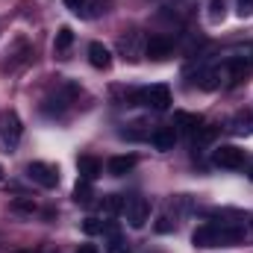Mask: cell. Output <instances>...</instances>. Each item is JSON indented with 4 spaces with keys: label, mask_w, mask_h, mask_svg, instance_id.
<instances>
[{
    "label": "cell",
    "mask_w": 253,
    "mask_h": 253,
    "mask_svg": "<svg viewBox=\"0 0 253 253\" xmlns=\"http://www.w3.org/2000/svg\"><path fill=\"white\" fill-rule=\"evenodd\" d=\"M88 62L94 65V68H100V71H106V68L112 65V53H109V47L100 44V42H91V44H88Z\"/></svg>",
    "instance_id": "7c38bea8"
},
{
    "label": "cell",
    "mask_w": 253,
    "mask_h": 253,
    "mask_svg": "<svg viewBox=\"0 0 253 253\" xmlns=\"http://www.w3.org/2000/svg\"><path fill=\"white\" fill-rule=\"evenodd\" d=\"M239 15H242V18H251L253 15V0H239Z\"/></svg>",
    "instance_id": "7402d4cb"
},
{
    "label": "cell",
    "mask_w": 253,
    "mask_h": 253,
    "mask_svg": "<svg viewBox=\"0 0 253 253\" xmlns=\"http://www.w3.org/2000/svg\"><path fill=\"white\" fill-rule=\"evenodd\" d=\"M91 197H94V191H91V183H88V180H80V183L74 186V200H77L80 206H88Z\"/></svg>",
    "instance_id": "e0dca14e"
},
{
    "label": "cell",
    "mask_w": 253,
    "mask_h": 253,
    "mask_svg": "<svg viewBox=\"0 0 253 253\" xmlns=\"http://www.w3.org/2000/svg\"><path fill=\"white\" fill-rule=\"evenodd\" d=\"M27 177L33 183H39L42 189H56L59 186V171L47 162H30L27 165Z\"/></svg>",
    "instance_id": "5b68a950"
},
{
    "label": "cell",
    "mask_w": 253,
    "mask_h": 253,
    "mask_svg": "<svg viewBox=\"0 0 253 253\" xmlns=\"http://www.w3.org/2000/svg\"><path fill=\"white\" fill-rule=\"evenodd\" d=\"M144 47H147V42H144V36L138 30H129L126 36H121V42H118V50L124 53V59H129V62H138L144 56Z\"/></svg>",
    "instance_id": "52a82bcc"
},
{
    "label": "cell",
    "mask_w": 253,
    "mask_h": 253,
    "mask_svg": "<svg viewBox=\"0 0 253 253\" xmlns=\"http://www.w3.org/2000/svg\"><path fill=\"white\" fill-rule=\"evenodd\" d=\"M83 233H88V236L103 233V221H97V218H85V221H83Z\"/></svg>",
    "instance_id": "d6986e66"
},
{
    "label": "cell",
    "mask_w": 253,
    "mask_h": 253,
    "mask_svg": "<svg viewBox=\"0 0 253 253\" xmlns=\"http://www.w3.org/2000/svg\"><path fill=\"white\" fill-rule=\"evenodd\" d=\"M224 71H227V83L230 85H239V83H245L251 77V62L245 56H230L224 62Z\"/></svg>",
    "instance_id": "ba28073f"
},
{
    "label": "cell",
    "mask_w": 253,
    "mask_h": 253,
    "mask_svg": "<svg viewBox=\"0 0 253 253\" xmlns=\"http://www.w3.org/2000/svg\"><path fill=\"white\" fill-rule=\"evenodd\" d=\"M224 80H227L224 65H212V68H200V71H197V85L206 88V91H215Z\"/></svg>",
    "instance_id": "9c48e42d"
},
{
    "label": "cell",
    "mask_w": 253,
    "mask_h": 253,
    "mask_svg": "<svg viewBox=\"0 0 253 253\" xmlns=\"http://www.w3.org/2000/svg\"><path fill=\"white\" fill-rule=\"evenodd\" d=\"M124 215L132 230H141L150 221V200L147 197H129L124 203Z\"/></svg>",
    "instance_id": "277c9868"
},
{
    "label": "cell",
    "mask_w": 253,
    "mask_h": 253,
    "mask_svg": "<svg viewBox=\"0 0 253 253\" xmlns=\"http://www.w3.org/2000/svg\"><path fill=\"white\" fill-rule=\"evenodd\" d=\"M77 171H80L83 180L91 183V180H97V177L103 174V165H100L94 156H80V159H77Z\"/></svg>",
    "instance_id": "5bb4252c"
},
{
    "label": "cell",
    "mask_w": 253,
    "mask_h": 253,
    "mask_svg": "<svg viewBox=\"0 0 253 253\" xmlns=\"http://www.w3.org/2000/svg\"><path fill=\"white\" fill-rule=\"evenodd\" d=\"M174 124L180 126L183 132H189V135H197L200 126H203V118L197 112H174Z\"/></svg>",
    "instance_id": "4fadbf2b"
},
{
    "label": "cell",
    "mask_w": 253,
    "mask_h": 253,
    "mask_svg": "<svg viewBox=\"0 0 253 253\" xmlns=\"http://www.w3.org/2000/svg\"><path fill=\"white\" fill-rule=\"evenodd\" d=\"M132 165H135L132 156H112L109 165H106V171H109L112 177H124L126 171H132Z\"/></svg>",
    "instance_id": "9a60e30c"
},
{
    "label": "cell",
    "mask_w": 253,
    "mask_h": 253,
    "mask_svg": "<svg viewBox=\"0 0 253 253\" xmlns=\"http://www.w3.org/2000/svg\"><path fill=\"white\" fill-rule=\"evenodd\" d=\"M251 180H253V171H251Z\"/></svg>",
    "instance_id": "83f0119b"
},
{
    "label": "cell",
    "mask_w": 253,
    "mask_h": 253,
    "mask_svg": "<svg viewBox=\"0 0 253 253\" xmlns=\"http://www.w3.org/2000/svg\"><path fill=\"white\" fill-rule=\"evenodd\" d=\"M124 203L126 197H121V194H106L103 197V212L106 215H118V212H124Z\"/></svg>",
    "instance_id": "ac0fdd59"
},
{
    "label": "cell",
    "mask_w": 253,
    "mask_h": 253,
    "mask_svg": "<svg viewBox=\"0 0 253 253\" xmlns=\"http://www.w3.org/2000/svg\"><path fill=\"white\" fill-rule=\"evenodd\" d=\"M106 253H129V248H126V242L121 239V236H112V239H109V248H106Z\"/></svg>",
    "instance_id": "ffe728a7"
},
{
    "label": "cell",
    "mask_w": 253,
    "mask_h": 253,
    "mask_svg": "<svg viewBox=\"0 0 253 253\" xmlns=\"http://www.w3.org/2000/svg\"><path fill=\"white\" fill-rule=\"evenodd\" d=\"M144 56H150V59H168L171 56V42L162 39V36H150L147 47H144Z\"/></svg>",
    "instance_id": "8fae6325"
},
{
    "label": "cell",
    "mask_w": 253,
    "mask_h": 253,
    "mask_svg": "<svg viewBox=\"0 0 253 253\" xmlns=\"http://www.w3.org/2000/svg\"><path fill=\"white\" fill-rule=\"evenodd\" d=\"M77 253H97V248H94V245H83Z\"/></svg>",
    "instance_id": "484cf974"
},
{
    "label": "cell",
    "mask_w": 253,
    "mask_h": 253,
    "mask_svg": "<svg viewBox=\"0 0 253 253\" xmlns=\"http://www.w3.org/2000/svg\"><path fill=\"white\" fill-rule=\"evenodd\" d=\"M71 44H74V33H71V27H62L59 33H56V42H53V50L65 56L68 50H71Z\"/></svg>",
    "instance_id": "2e32d148"
},
{
    "label": "cell",
    "mask_w": 253,
    "mask_h": 253,
    "mask_svg": "<svg viewBox=\"0 0 253 253\" xmlns=\"http://www.w3.org/2000/svg\"><path fill=\"white\" fill-rule=\"evenodd\" d=\"M0 183H3V168H0Z\"/></svg>",
    "instance_id": "4316f807"
},
{
    "label": "cell",
    "mask_w": 253,
    "mask_h": 253,
    "mask_svg": "<svg viewBox=\"0 0 253 253\" xmlns=\"http://www.w3.org/2000/svg\"><path fill=\"white\" fill-rule=\"evenodd\" d=\"M212 162H215L218 168H230V171H236V168L245 165V150L236 147V144H221V147H215Z\"/></svg>",
    "instance_id": "8992f818"
},
{
    "label": "cell",
    "mask_w": 253,
    "mask_h": 253,
    "mask_svg": "<svg viewBox=\"0 0 253 253\" xmlns=\"http://www.w3.org/2000/svg\"><path fill=\"white\" fill-rule=\"evenodd\" d=\"M224 3H227V0H209V9H212V21L224 18Z\"/></svg>",
    "instance_id": "44dd1931"
},
{
    "label": "cell",
    "mask_w": 253,
    "mask_h": 253,
    "mask_svg": "<svg viewBox=\"0 0 253 253\" xmlns=\"http://www.w3.org/2000/svg\"><path fill=\"white\" fill-rule=\"evenodd\" d=\"M65 6L71 12H80V9H85V0H65Z\"/></svg>",
    "instance_id": "cb8c5ba5"
},
{
    "label": "cell",
    "mask_w": 253,
    "mask_h": 253,
    "mask_svg": "<svg viewBox=\"0 0 253 253\" xmlns=\"http://www.w3.org/2000/svg\"><path fill=\"white\" fill-rule=\"evenodd\" d=\"M21 132H24L21 118H18L12 109L0 112V144L6 147V153H12V150L18 147V141H21Z\"/></svg>",
    "instance_id": "7a4b0ae2"
},
{
    "label": "cell",
    "mask_w": 253,
    "mask_h": 253,
    "mask_svg": "<svg viewBox=\"0 0 253 253\" xmlns=\"http://www.w3.org/2000/svg\"><path fill=\"white\" fill-rule=\"evenodd\" d=\"M150 141H153L156 150H174V144H177V126H159V129H153Z\"/></svg>",
    "instance_id": "30bf717a"
},
{
    "label": "cell",
    "mask_w": 253,
    "mask_h": 253,
    "mask_svg": "<svg viewBox=\"0 0 253 253\" xmlns=\"http://www.w3.org/2000/svg\"><path fill=\"white\" fill-rule=\"evenodd\" d=\"M12 209H18V212H33V209H36V203H33V200H15V203H12Z\"/></svg>",
    "instance_id": "603a6c76"
},
{
    "label": "cell",
    "mask_w": 253,
    "mask_h": 253,
    "mask_svg": "<svg viewBox=\"0 0 253 253\" xmlns=\"http://www.w3.org/2000/svg\"><path fill=\"white\" fill-rule=\"evenodd\" d=\"M135 97H138V103H144V106H150V109H156V112H165V109L171 106V88L162 85V83L147 85V88H138Z\"/></svg>",
    "instance_id": "3957f363"
},
{
    "label": "cell",
    "mask_w": 253,
    "mask_h": 253,
    "mask_svg": "<svg viewBox=\"0 0 253 253\" xmlns=\"http://www.w3.org/2000/svg\"><path fill=\"white\" fill-rule=\"evenodd\" d=\"M245 224L239 221H212V224H203L191 233V245L194 248H224V245H239L245 239Z\"/></svg>",
    "instance_id": "6da1fadb"
},
{
    "label": "cell",
    "mask_w": 253,
    "mask_h": 253,
    "mask_svg": "<svg viewBox=\"0 0 253 253\" xmlns=\"http://www.w3.org/2000/svg\"><path fill=\"white\" fill-rule=\"evenodd\" d=\"M156 230H159V233H168V230H171V224H168V218H159V224H156Z\"/></svg>",
    "instance_id": "d4e9b609"
}]
</instances>
